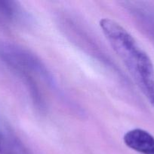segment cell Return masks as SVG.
Returning a JSON list of instances; mask_svg holds the SVG:
<instances>
[{
    "mask_svg": "<svg viewBox=\"0 0 154 154\" xmlns=\"http://www.w3.org/2000/svg\"><path fill=\"white\" fill-rule=\"evenodd\" d=\"M100 26L134 81L154 107V66L150 58L133 36L115 20L104 18Z\"/></svg>",
    "mask_w": 154,
    "mask_h": 154,
    "instance_id": "6da1fadb",
    "label": "cell"
},
{
    "mask_svg": "<svg viewBox=\"0 0 154 154\" xmlns=\"http://www.w3.org/2000/svg\"><path fill=\"white\" fill-rule=\"evenodd\" d=\"M0 59L19 74L35 73L54 85L52 77L42 62L28 51L8 43H0Z\"/></svg>",
    "mask_w": 154,
    "mask_h": 154,
    "instance_id": "7a4b0ae2",
    "label": "cell"
},
{
    "mask_svg": "<svg viewBox=\"0 0 154 154\" xmlns=\"http://www.w3.org/2000/svg\"><path fill=\"white\" fill-rule=\"evenodd\" d=\"M123 141L131 150L141 154H154V137L147 131L134 129L125 134Z\"/></svg>",
    "mask_w": 154,
    "mask_h": 154,
    "instance_id": "3957f363",
    "label": "cell"
},
{
    "mask_svg": "<svg viewBox=\"0 0 154 154\" xmlns=\"http://www.w3.org/2000/svg\"><path fill=\"white\" fill-rule=\"evenodd\" d=\"M0 154H31L27 147L13 133L8 131L2 134V149Z\"/></svg>",
    "mask_w": 154,
    "mask_h": 154,
    "instance_id": "277c9868",
    "label": "cell"
},
{
    "mask_svg": "<svg viewBox=\"0 0 154 154\" xmlns=\"http://www.w3.org/2000/svg\"><path fill=\"white\" fill-rule=\"evenodd\" d=\"M21 9L15 2L0 1V21L12 23L19 19Z\"/></svg>",
    "mask_w": 154,
    "mask_h": 154,
    "instance_id": "5b68a950",
    "label": "cell"
},
{
    "mask_svg": "<svg viewBox=\"0 0 154 154\" xmlns=\"http://www.w3.org/2000/svg\"><path fill=\"white\" fill-rule=\"evenodd\" d=\"M0 139H1V132H0Z\"/></svg>",
    "mask_w": 154,
    "mask_h": 154,
    "instance_id": "8992f818",
    "label": "cell"
}]
</instances>
